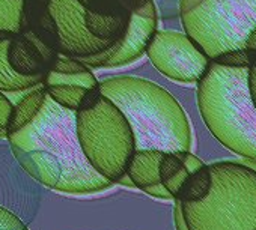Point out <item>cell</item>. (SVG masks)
Returning a JSON list of instances; mask_svg holds the SVG:
<instances>
[{
    "label": "cell",
    "instance_id": "4fadbf2b",
    "mask_svg": "<svg viewBox=\"0 0 256 230\" xmlns=\"http://www.w3.org/2000/svg\"><path fill=\"white\" fill-rule=\"evenodd\" d=\"M46 89L41 84V87L32 90L30 93H28L26 96H23L12 110L11 119H10V125L6 130V137L11 134H16L18 131H22L23 128H26L41 111L44 102H46Z\"/></svg>",
    "mask_w": 256,
    "mask_h": 230
},
{
    "label": "cell",
    "instance_id": "4dcf8cb0",
    "mask_svg": "<svg viewBox=\"0 0 256 230\" xmlns=\"http://www.w3.org/2000/svg\"><path fill=\"white\" fill-rule=\"evenodd\" d=\"M14 35H8V33H0V41H4V39H11Z\"/></svg>",
    "mask_w": 256,
    "mask_h": 230
},
{
    "label": "cell",
    "instance_id": "484cf974",
    "mask_svg": "<svg viewBox=\"0 0 256 230\" xmlns=\"http://www.w3.org/2000/svg\"><path fill=\"white\" fill-rule=\"evenodd\" d=\"M174 224H175V230H188L186 226V221L182 218L181 203L176 200H175V206H174Z\"/></svg>",
    "mask_w": 256,
    "mask_h": 230
},
{
    "label": "cell",
    "instance_id": "1f68e13d",
    "mask_svg": "<svg viewBox=\"0 0 256 230\" xmlns=\"http://www.w3.org/2000/svg\"><path fill=\"white\" fill-rule=\"evenodd\" d=\"M26 230H29V229H26Z\"/></svg>",
    "mask_w": 256,
    "mask_h": 230
},
{
    "label": "cell",
    "instance_id": "f546056e",
    "mask_svg": "<svg viewBox=\"0 0 256 230\" xmlns=\"http://www.w3.org/2000/svg\"><path fill=\"white\" fill-rule=\"evenodd\" d=\"M77 2H78L80 5H83L84 8H89V3L92 2V0H77Z\"/></svg>",
    "mask_w": 256,
    "mask_h": 230
},
{
    "label": "cell",
    "instance_id": "8992f818",
    "mask_svg": "<svg viewBox=\"0 0 256 230\" xmlns=\"http://www.w3.org/2000/svg\"><path fill=\"white\" fill-rule=\"evenodd\" d=\"M180 15L186 35L212 60L244 48L256 27V0H181Z\"/></svg>",
    "mask_w": 256,
    "mask_h": 230
},
{
    "label": "cell",
    "instance_id": "9c48e42d",
    "mask_svg": "<svg viewBox=\"0 0 256 230\" xmlns=\"http://www.w3.org/2000/svg\"><path fill=\"white\" fill-rule=\"evenodd\" d=\"M156 32L157 9L152 0H150L130 14L124 36L112 45L110 56L101 68H118L138 60L146 51Z\"/></svg>",
    "mask_w": 256,
    "mask_h": 230
},
{
    "label": "cell",
    "instance_id": "2e32d148",
    "mask_svg": "<svg viewBox=\"0 0 256 230\" xmlns=\"http://www.w3.org/2000/svg\"><path fill=\"white\" fill-rule=\"evenodd\" d=\"M211 185H212V179H211L210 166L205 164L187 176L186 182L182 184V187L178 193L176 202H180V203L200 202L210 194Z\"/></svg>",
    "mask_w": 256,
    "mask_h": 230
},
{
    "label": "cell",
    "instance_id": "d4e9b609",
    "mask_svg": "<svg viewBox=\"0 0 256 230\" xmlns=\"http://www.w3.org/2000/svg\"><path fill=\"white\" fill-rule=\"evenodd\" d=\"M142 191H145L146 194H150L152 197H157V199H166V200L172 199V196L169 194V191L162 184H157V185H152V187H146Z\"/></svg>",
    "mask_w": 256,
    "mask_h": 230
},
{
    "label": "cell",
    "instance_id": "7c38bea8",
    "mask_svg": "<svg viewBox=\"0 0 256 230\" xmlns=\"http://www.w3.org/2000/svg\"><path fill=\"white\" fill-rule=\"evenodd\" d=\"M128 18L130 15H116V14H101L94 9L84 11V24L88 32L106 42H116L119 41L128 26Z\"/></svg>",
    "mask_w": 256,
    "mask_h": 230
},
{
    "label": "cell",
    "instance_id": "277c9868",
    "mask_svg": "<svg viewBox=\"0 0 256 230\" xmlns=\"http://www.w3.org/2000/svg\"><path fill=\"white\" fill-rule=\"evenodd\" d=\"M211 191L181 203L188 230H256V172L236 160L210 164Z\"/></svg>",
    "mask_w": 256,
    "mask_h": 230
},
{
    "label": "cell",
    "instance_id": "6da1fadb",
    "mask_svg": "<svg viewBox=\"0 0 256 230\" xmlns=\"http://www.w3.org/2000/svg\"><path fill=\"white\" fill-rule=\"evenodd\" d=\"M6 139L20 166L50 190L86 194L113 185L86 161L77 140L76 111L56 104L48 95L38 116Z\"/></svg>",
    "mask_w": 256,
    "mask_h": 230
},
{
    "label": "cell",
    "instance_id": "e0dca14e",
    "mask_svg": "<svg viewBox=\"0 0 256 230\" xmlns=\"http://www.w3.org/2000/svg\"><path fill=\"white\" fill-rule=\"evenodd\" d=\"M44 89H46V93L56 104H59L64 108H68L71 111H77L80 108L84 96L90 90V89L80 87V86H64V84H50V86H44Z\"/></svg>",
    "mask_w": 256,
    "mask_h": 230
},
{
    "label": "cell",
    "instance_id": "44dd1931",
    "mask_svg": "<svg viewBox=\"0 0 256 230\" xmlns=\"http://www.w3.org/2000/svg\"><path fill=\"white\" fill-rule=\"evenodd\" d=\"M48 71L58 72V74H78V72L89 71V68L84 63H82L78 59H76V57L58 54Z\"/></svg>",
    "mask_w": 256,
    "mask_h": 230
},
{
    "label": "cell",
    "instance_id": "f1b7e54d",
    "mask_svg": "<svg viewBox=\"0 0 256 230\" xmlns=\"http://www.w3.org/2000/svg\"><path fill=\"white\" fill-rule=\"evenodd\" d=\"M118 184H122V185H126V187H134V185H133V182H132V179L128 178L126 175H124V176L118 181Z\"/></svg>",
    "mask_w": 256,
    "mask_h": 230
},
{
    "label": "cell",
    "instance_id": "cb8c5ba5",
    "mask_svg": "<svg viewBox=\"0 0 256 230\" xmlns=\"http://www.w3.org/2000/svg\"><path fill=\"white\" fill-rule=\"evenodd\" d=\"M244 50L248 54L250 68H254L256 69V27L246 38V41H244Z\"/></svg>",
    "mask_w": 256,
    "mask_h": 230
},
{
    "label": "cell",
    "instance_id": "9a60e30c",
    "mask_svg": "<svg viewBox=\"0 0 256 230\" xmlns=\"http://www.w3.org/2000/svg\"><path fill=\"white\" fill-rule=\"evenodd\" d=\"M8 41L4 39L0 41V92L6 93V92H22L28 90L36 86H41L44 81L46 75H34V77H24L17 74L11 65L8 63L6 57V48H8Z\"/></svg>",
    "mask_w": 256,
    "mask_h": 230
},
{
    "label": "cell",
    "instance_id": "ba28073f",
    "mask_svg": "<svg viewBox=\"0 0 256 230\" xmlns=\"http://www.w3.org/2000/svg\"><path fill=\"white\" fill-rule=\"evenodd\" d=\"M86 8L77 0H48L47 14L54 26L56 51L70 57H89L106 51L113 42L94 38L84 24Z\"/></svg>",
    "mask_w": 256,
    "mask_h": 230
},
{
    "label": "cell",
    "instance_id": "7a4b0ae2",
    "mask_svg": "<svg viewBox=\"0 0 256 230\" xmlns=\"http://www.w3.org/2000/svg\"><path fill=\"white\" fill-rule=\"evenodd\" d=\"M100 93L110 99L130 124L136 151L192 152V127L182 105L157 83L118 75L100 81Z\"/></svg>",
    "mask_w": 256,
    "mask_h": 230
},
{
    "label": "cell",
    "instance_id": "d6986e66",
    "mask_svg": "<svg viewBox=\"0 0 256 230\" xmlns=\"http://www.w3.org/2000/svg\"><path fill=\"white\" fill-rule=\"evenodd\" d=\"M42 84L44 86L64 84V86H80V87H86V89H94L100 84V81L90 72V69L84 71V72H78V74H58V72L47 71Z\"/></svg>",
    "mask_w": 256,
    "mask_h": 230
},
{
    "label": "cell",
    "instance_id": "ac0fdd59",
    "mask_svg": "<svg viewBox=\"0 0 256 230\" xmlns=\"http://www.w3.org/2000/svg\"><path fill=\"white\" fill-rule=\"evenodd\" d=\"M23 5L24 0H0V33L23 32Z\"/></svg>",
    "mask_w": 256,
    "mask_h": 230
},
{
    "label": "cell",
    "instance_id": "30bf717a",
    "mask_svg": "<svg viewBox=\"0 0 256 230\" xmlns=\"http://www.w3.org/2000/svg\"><path fill=\"white\" fill-rule=\"evenodd\" d=\"M58 53L35 32L23 30L8 41L6 57L11 68L24 77L46 75Z\"/></svg>",
    "mask_w": 256,
    "mask_h": 230
},
{
    "label": "cell",
    "instance_id": "83f0119b",
    "mask_svg": "<svg viewBox=\"0 0 256 230\" xmlns=\"http://www.w3.org/2000/svg\"><path fill=\"white\" fill-rule=\"evenodd\" d=\"M236 161L241 163V164H244V166H247V167H250V169H253L256 172V161H250V160H244V158H240Z\"/></svg>",
    "mask_w": 256,
    "mask_h": 230
},
{
    "label": "cell",
    "instance_id": "ffe728a7",
    "mask_svg": "<svg viewBox=\"0 0 256 230\" xmlns=\"http://www.w3.org/2000/svg\"><path fill=\"white\" fill-rule=\"evenodd\" d=\"M211 62L224 68H250V59L244 48L224 51L214 57Z\"/></svg>",
    "mask_w": 256,
    "mask_h": 230
},
{
    "label": "cell",
    "instance_id": "5bb4252c",
    "mask_svg": "<svg viewBox=\"0 0 256 230\" xmlns=\"http://www.w3.org/2000/svg\"><path fill=\"white\" fill-rule=\"evenodd\" d=\"M190 173H193V172H190L186 167V164L181 158V152H164L163 154V157L160 160V166H158L160 184L169 191V194L172 196L174 200H176L178 193Z\"/></svg>",
    "mask_w": 256,
    "mask_h": 230
},
{
    "label": "cell",
    "instance_id": "603a6c76",
    "mask_svg": "<svg viewBox=\"0 0 256 230\" xmlns=\"http://www.w3.org/2000/svg\"><path fill=\"white\" fill-rule=\"evenodd\" d=\"M14 110V104L8 99L5 93L0 92V137H6V130Z\"/></svg>",
    "mask_w": 256,
    "mask_h": 230
},
{
    "label": "cell",
    "instance_id": "5b68a950",
    "mask_svg": "<svg viewBox=\"0 0 256 230\" xmlns=\"http://www.w3.org/2000/svg\"><path fill=\"white\" fill-rule=\"evenodd\" d=\"M76 133L89 166L102 178L118 182L136 152L134 136L120 110L100 93V86L84 96L76 111Z\"/></svg>",
    "mask_w": 256,
    "mask_h": 230
},
{
    "label": "cell",
    "instance_id": "4316f807",
    "mask_svg": "<svg viewBox=\"0 0 256 230\" xmlns=\"http://www.w3.org/2000/svg\"><path fill=\"white\" fill-rule=\"evenodd\" d=\"M248 92H250L252 104L256 110V69L254 68H248Z\"/></svg>",
    "mask_w": 256,
    "mask_h": 230
},
{
    "label": "cell",
    "instance_id": "3957f363",
    "mask_svg": "<svg viewBox=\"0 0 256 230\" xmlns=\"http://www.w3.org/2000/svg\"><path fill=\"white\" fill-rule=\"evenodd\" d=\"M198 107L210 133L226 149L256 161V110L248 92V68L211 62L198 81Z\"/></svg>",
    "mask_w": 256,
    "mask_h": 230
},
{
    "label": "cell",
    "instance_id": "7402d4cb",
    "mask_svg": "<svg viewBox=\"0 0 256 230\" xmlns=\"http://www.w3.org/2000/svg\"><path fill=\"white\" fill-rule=\"evenodd\" d=\"M26 224L10 209L0 205V230H26Z\"/></svg>",
    "mask_w": 256,
    "mask_h": 230
},
{
    "label": "cell",
    "instance_id": "8fae6325",
    "mask_svg": "<svg viewBox=\"0 0 256 230\" xmlns=\"http://www.w3.org/2000/svg\"><path fill=\"white\" fill-rule=\"evenodd\" d=\"M164 152L146 149L136 151L126 164L125 175L132 179L133 185L139 190L160 184L158 166Z\"/></svg>",
    "mask_w": 256,
    "mask_h": 230
},
{
    "label": "cell",
    "instance_id": "52a82bcc",
    "mask_svg": "<svg viewBox=\"0 0 256 230\" xmlns=\"http://www.w3.org/2000/svg\"><path fill=\"white\" fill-rule=\"evenodd\" d=\"M146 54L158 72L180 83H198L211 65V60L186 33L175 30L156 32Z\"/></svg>",
    "mask_w": 256,
    "mask_h": 230
}]
</instances>
